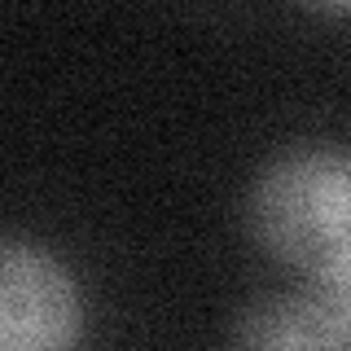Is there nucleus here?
I'll return each instance as SVG.
<instances>
[{"instance_id":"obj_1","label":"nucleus","mask_w":351,"mask_h":351,"mask_svg":"<svg viewBox=\"0 0 351 351\" xmlns=\"http://www.w3.org/2000/svg\"><path fill=\"white\" fill-rule=\"evenodd\" d=\"M250 228L272 259L312 281L351 263V154L290 149L263 167L250 193Z\"/></svg>"},{"instance_id":"obj_2","label":"nucleus","mask_w":351,"mask_h":351,"mask_svg":"<svg viewBox=\"0 0 351 351\" xmlns=\"http://www.w3.org/2000/svg\"><path fill=\"white\" fill-rule=\"evenodd\" d=\"M80 285L49 250L0 241V351H80Z\"/></svg>"},{"instance_id":"obj_3","label":"nucleus","mask_w":351,"mask_h":351,"mask_svg":"<svg viewBox=\"0 0 351 351\" xmlns=\"http://www.w3.org/2000/svg\"><path fill=\"white\" fill-rule=\"evenodd\" d=\"M228 351H347L312 294H272L241 312Z\"/></svg>"},{"instance_id":"obj_4","label":"nucleus","mask_w":351,"mask_h":351,"mask_svg":"<svg viewBox=\"0 0 351 351\" xmlns=\"http://www.w3.org/2000/svg\"><path fill=\"white\" fill-rule=\"evenodd\" d=\"M312 299L325 307L329 325L338 329L343 347L351 351V263H347V268H338V272H329V277H321V281H316Z\"/></svg>"}]
</instances>
